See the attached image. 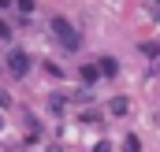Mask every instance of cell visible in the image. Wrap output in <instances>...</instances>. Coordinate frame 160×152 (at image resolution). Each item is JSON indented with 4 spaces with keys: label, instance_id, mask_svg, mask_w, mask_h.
Segmentation results:
<instances>
[{
    "label": "cell",
    "instance_id": "1",
    "mask_svg": "<svg viewBox=\"0 0 160 152\" xmlns=\"http://www.w3.org/2000/svg\"><path fill=\"white\" fill-rule=\"evenodd\" d=\"M52 30H56V37H60V45L63 48H78V34H75V26L67 22V19H52Z\"/></svg>",
    "mask_w": 160,
    "mask_h": 152
},
{
    "label": "cell",
    "instance_id": "2",
    "mask_svg": "<svg viewBox=\"0 0 160 152\" xmlns=\"http://www.w3.org/2000/svg\"><path fill=\"white\" fill-rule=\"evenodd\" d=\"M8 67H11V74H26V67H30V59H26L22 52H11V56H8Z\"/></svg>",
    "mask_w": 160,
    "mask_h": 152
},
{
    "label": "cell",
    "instance_id": "3",
    "mask_svg": "<svg viewBox=\"0 0 160 152\" xmlns=\"http://www.w3.org/2000/svg\"><path fill=\"white\" fill-rule=\"evenodd\" d=\"M127 152H138V137H127Z\"/></svg>",
    "mask_w": 160,
    "mask_h": 152
}]
</instances>
